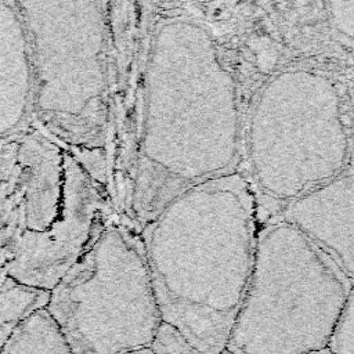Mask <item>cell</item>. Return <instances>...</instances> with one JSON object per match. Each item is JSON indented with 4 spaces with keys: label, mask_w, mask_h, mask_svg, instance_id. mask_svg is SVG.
Masks as SVG:
<instances>
[{
    "label": "cell",
    "mask_w": 354,
    "mask_h": 354,
    "mask_svg": "<svg viewBox=\"0 0 354 354\" xmlns=\"http://www.w3.org/2000/svg\"><path fill=\"white\" fill-rule=\"evenodd\" d=\"M220 354H234V353H231L228 348H225V350H223Z\"/></svg>",
    "instance_id": "16"
},
{
    "label": "cell",
    "mask_w": 354,
    "mask_h": 354,
    "mask_svg": "<svg viewBox=\"0 0 354 354\" xmlns=\"http://www.w3.org/2000/svg\"><path fill=\"white\" fill-rule=\"evenodd\" d=\"M353 281L335 259L282 220L259 234L254 266L227 348L310 354L328 347Z\"/></svg>",
    "instance_id": "3"
},
{
    "label": "cell",
    "mask_w": 354,
    "mask_h": 354,
    "mask_svg": "<svg viewBox=\"0 0 354 354\" xmlns=\"http://www.w3.org/2000/svg\"><path fill=\"white\" fill-rule=\"evenodd\" d=\"M46 307L73 354L152 347L163 324L141 242L116 224L95 232Z\"/></svg>",
    "instance_id": "5"
},
{
    "label": "cell",
    "mask_w": 354,
    "mask_h": 354,
    "mask_svg": "<svg viewBox=\"0 0 354 354\" xmlns=\"http://www.w3.org/2000/svg\"><path fill=\"white\" fill-rule=\"evenodd\" d=\"M33 71L32 113L66 144L105 141L109 101L108 3H15Z\"/></svg>",
    "instance_id": "4"
},
{
    "label": "cell",
    "mask_w": 354,
    "mask_h": 354,
    "mask_svg": "<svg viewBox=\"0 0 354 354\" xmlns=\"http://www.w3.org/2000/svg\"><path fill=\"white\" fill-rule=\"evenodd\" d=\"M50 292L28 288L8 278L0 286V353L17 326L35 310L47 306Z\"/></svg>",
    "instance_id": "11"
},
{
    "label": "cell",
    "mask_w": 354,
    "mask_h": 354,
    "mask_svg": "<svg viewBox=\"0 0 354 354\" xmlns=\"http://www.w3.org/2000/svg\"><path fill=\"white\" fill-rule=\"evenodd\" d=\"M127 354H156V353L153 351L152 347H148V348H141V350L131 351V353H127Z\"/></svg>",
    "instance_id": "14"
},
{
    "label": "cell",
    "mask_w": 354,
    "mask_h": 354,
    "mask_svg": "<svg viewBox=\"0 0 354 354\" xmlns=\"http://www.w3.org/2000/svg\"><path fill=\"white\" fill-rule=\"evenodd\" d=\"M328 348L332 354H354V282L333 328Z\"/></svg>",
    "instance_id": "12"
},
{
    "label": "cell",
    "mask_w": 354,
    "mask_h": 354,
    "mask_svg": "<svg viewBox=\"0 0 354 354\" xmlns=\"http://www.w3.org/2000/svg\"><path fill=\"white\" fill-rule=\"evenodd\" d=\"M347 148L340 98L326 76L292 69L263 87L250 116L249 152L270 195L296 201L339 177Z\"/></svg>",
    "instance_id": "6"
},
{
    "label": "cell",
    "mask_w": 354,
    "mask_h": 354,
    "mask_svg": "<svg viewBox=\"0 0 354 354\" xmlns=\"http://www.w3.org/2000/svg\"><path fill=\"white\" fill-rule=\"evenodd\" d=\"M285 220L324 248L354 282V174L339 176L292 201Z\"/></svg>",
    "instance_id": "8"
},
{
    "label": "cell",
    "mask_w": 354,
    "mask_h": 354,
    "mask_svg": "<svg viewBox=\"0 0 354 354\" xmlns=\"http://www.w3.org/2000/svg\"><path fill=\"white\" fill-rule=\"evenodd\" d=\"M0 354H73L47 307L30 313L12 332Z\"/></svg>",
    "instance_id": "10"
},
{
    "label": "cell",
    "mask_w": 354,
    "mask_h": 354,
    "mask_svg": "<svg viewBox=\"0 0 354 354\" xmlns=\"http://www.w3.org/2000/svg\"><path fill=\"white\" fill-rule=\"evenodd\" d=\"M133 212L142 227L173 196L228 173L239 148L231 72L210 32L184 14L153 26L144 62Z\"/></svg>",
    "instance_id": "1"
},
{
    "label": "cell",
    "mask_w": 354,
    "mask_h": 354,
    "mask_svg": "<svg viewBox=\"0 0 354 354\" xmlns=\"http://www.w3.org/2000/svg\"><path fill=\"white\" fill-rule=\"evenodd\" d=\"M30 46L15 3L0 1V138L18 129L32 111Z\"/></svg>",
    "instance_id": "9"
},
{
    "label": "cell",
    "mask_w": 354,
    "mask_h": 354,
    "mask_svg": "<svg viewBox=\"0 0 354 354\" xmlns=\"http://www.w3.org/2000/svg\"><path fill=\"white\" fill-rule=\"evenodd\" d=\"M64 205L47 231H24L7 277L32 289L51 292L83 254L95 232V191L91 176L64 153ZM95 230V228H94Z\"/></svg>",
    "instance_id": "7"
},
{
    "label": "cell",
    "mask_w": 354,
    "mask_h": 354,
    "mask_svg": "<svg viewBox=\"0 0 354 354\" xmlns=\"http://www.w3.org/2000/svg\"><path fill=\"white\" fill-rule=\"evenodd\" d=\"M152 348L156 354H198L181 333L165 322L156 335Z\"/></svg>",
    "instance_id": "13"
},
{
    "label": "cell",
    "mask_w": 354,
    "mask_h": 354,
    "mask_svg": "<svg viewBox=\"0 0 354 354\" xmlns=\"http://www.w3.org/2000/svg\"><path fill=\"white\" fill-rule=\"evenodd\" d=\"M257 241L256 198L236 171L183 189L141 227L162 321L198 354L227 348Z\"/></svg>",
    "instance_id": "2"
},
{
    "label": "cell",
    "mask_w": 354,
    "mask_h": 354,
    "mask_svg": "<svg viewBox=\"0 0 354 354\" xmlns=\"http://www.w3.org/2000/svg\"><path fill=\"white\" fill-rule=\"evenodd\" d=\"M310 354H332L330 351H329V348L326 347V348H324V350H319V351H314V353H310Z\"/></svg>",
    "instance_id": "15"
}]
</instances>
